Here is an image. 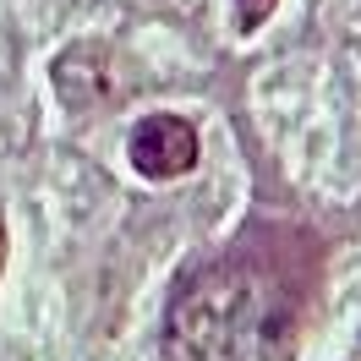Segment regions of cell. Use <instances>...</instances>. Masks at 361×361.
I'll list each match as a JSON object with an SVG mask.
<instances>
[{
    "label": "cell",
    "instance_id": "1",
    "mask_svg": "<svg viewBox=\"0 0 361 361\" xmlns=\"http://www.w3.org/2000/svg\"><path fill=\"white\" fill-rule=\"evenodd\" d=\"M170 350L180 361H290V307L241 269H203L170 307Z\"/></svg>",
    "mask_w": 361,
    "mask_h": 361
},
{
    "label": "cell",
    "instance_id": "2",
    "mask_svg": "<svg viewBox=\"0 0 361 361\" xmlns=\"http://www.w3.org/2000/svg\"><path fill=\"white\" fill-rule=\"evenodd\" d=\"M132 164L148 180L186 176L197 164V132L180 115H148V121L132 126Z\"/></svg>",
    "mask_w": 361,
    "mask_h": 361
},
{
    "label": "cell",
    "instance_id": "3",
    "mask_svg": "<svg viewBox=\"0 0 361 361\" xmlns=\"http://www.w3.org/2000/svg\"><path fill=\"white\" fill-rule=\"evenodd\" d=\"M279 0H235V27L241 33H252V27H263V17H269Z\"/></svg>",
    "mask_w": 361,
    "mask_h": 361
},
{
    "label": "cell",
    "instance_id": "4",
    "mask_svg": "<svg viewBox=\"0 0 361 361\" xmlns=\"http://www.w3.org/2000/svg\"><path fill=\"white\" fill-rule=\"evenodd\" d=\"M0 263H6V219H0Z\"/></svg>",
    "mask_w": 361,
    "mask_h": 361
}]
</instances>
